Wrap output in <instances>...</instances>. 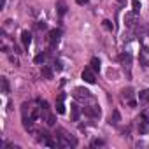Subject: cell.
<instances>
[{"label":"cell","instance_id":"6da1fadb","mask_svg":"<svg viewBox=\"0 0 149 149\" xmlns=\"http://www.w3.org/2000/svg\"><path fill=\"white\" fill-rule=\"evenodd\" d=\"M56 132H58V137L56 139H58V146L60 147H65L67 149V147H74V146L77 144V140L74 139V137H70V133L65 128H58Z\"/></svg>","mask_w":149,"mask_h":149},{"label":"cell","instance_id":"7a4b0ae2","mask_svg":"<svg viewBox=\"0 0 149 149\" xmlns=\"http://www.w3.org/2000/svg\"><path fill=\"white\" fill-rule=\"evenodd\" d=\"M74 98L76 100H79V102H90V100H93V95H91V91H88L86 88H83V86H79V88H76L74 90Z\"/></svg>","mask_w":149,"mask_h":149},{"label":"cell","instance_id":"3957f363","mask_svg":"<svg viewBox=\"0 0 149 149\" xmlns=\"http://www.w3.org/2000/svg\"><path fill=\"white\" fill-rule=\"evenodd\" d=\"M83 114L88 116V118H91V119H98L100 114H102V111H100V107L97 104H91V105H84L83 107Z\"/></svg>","mask_w":149,"mask_h":149},{"label":"cell","instance_id":"277c9868","mask_svg":"<svg viewBox=\"0 0 149 149\" xmlns=\"http://www.w3.org/2000/svg\"><path fill=\"white\" fill-rule=\"evenodd\" d=\"M137 126H139V133L140 135L149 133V116L147 114H140L137 118Z\"/></svg>","mask_w":149,"mask_h":149},{"label":"cell","instance_id":"5b68a950","mask_svg":"<svg viewBox=\"0 0 149 149\" xmlns=\"http://www.w3.org/2000/svg\"><path fill=\"white\" fill-rule=\"evenodd\" d=\"M81 77L84 79V83H88V84H95V83H97V72H95L91 67H86V68L83 70V74H81Z\"/></svg>","mask_w":149,"mask_h":149},{"label":"cell","instance_id":"8992f818","mask_svg":"<svg viewBox=\"0 0 149 149\" xmlns=\"http://www.w3.org/2000/svg\"><path fill=\"white\" fill-rule=\"evenodd\" d=\"M133 95H135V93H133V90H132V88H125V90L121 91V98H123L125 102H128V105H130V107H135V105H137V104H135V100H133Z\"/></svg>","mask_w":149,"mask_h":149},{"label":"cell","instance_id":"52a82bcc","mask_svg":"<svg viewBox=\"0 0 149 149\" xmlns=\"http://www.w3.org/2000/svg\"><path fill=\"white\" fill-rule=\"evenodd\" d=\"M60 35H61V32H60V30H51V32H49V37H47V40H49V46H51V47H54V46L58 44V40H60Z\"/></svg>","mask_w":149,"mask_h":149},{"label":"cell","instance_id":"ba28073f","mask_svg":"<svg viewBox=\"0 0 149 149\" xmlns=\"http://www.w3.org/2000/svg\"><path fill=\"white\" fill-rule=\"evenodd\" d=\"M67 2H65V0H58V2H56V11H58V16L60 18H63L65 14H67Z\"/></svg>","mask_w":149,"mask_h":149},{"label":"cell","instance_id":"9c48e42d","mask_svg":"<svg viewBox=\"0 0 149 149\" xmlns=\"http://www.w3.org/2000/svg\"><path fill=\"white\" fill-rule=\"evenodd\" d=\"M70 112H72V121H79V116H81L83 109L79 105H76V104H72L70 105Z\"/></svg>","mask_w":149,"mask_h":149},{"label":"cell","instance_id":"30bf717a","mask_svg":"<svg viewBox=\"0 0 149 149\" xmlns=\"http://www.w3.org/2000/svg\"><path fill=\"white\" fill-rule=\"evenodd\" d=\"M21 42H23V47L25 49H28V46L32 44V33L30 32H21Z\"/></svg>","mask_w":149,"mask_h":149},{"label":"cell","instance_id":"8fae6325","mask_svg":"<svg viewBox=\"0 0 149 149\" xmlns=\"http://www.w3.org/2000/svg\"><path fill=\"white\" fill-rule=\"evenodd\" d=\"M119 121H121V114H119V111H118V109H114V112H112V114H111V118H109V125L118 126V125H119Z\"/></svg>","mask_w":149,"mask_h":149},{"label":"cell","instance_id":"7c38bea8","mask_svg":"<svg viewBox=\"0 0 149 149\" xmlns=\"http://www.w3.org/2000/svg\"><path fill=\"white\" fill-rule=\"evenodd\" d=\"M125 23H126V26H130V28H133L139 21H137V14L135 13H130V14H126V19H125Z\"/></svg>","mask_w":149,"mask_h":149},{"label":"cell","instance_id":"4fadbf2b","mask_svg":"<svg viewBox=\"0 0 149 149\" xmlns=\"http://www.w3.org/2000/svg\"><path fill=\"white\" fill-rule=\"evenodd\" d=\"M119 60H121L123 67L130 70V65H132V54H130V53H123V54L119 56Z\"/></svg>","mask_w":149,"mask_h":149},{"label":"cell","instance_id":"5bb4252c","mask_svg":"<svg viewBox=\"0 0 149 149\" xmlns=\"http://www.w3.org/2000/svg\"><path fill=\"white\" fill-rule=\"evenodd\" d=\"M63 100H65V93H61V95L58 97V102H56V112H58V114H63V112H65Z\"/></svg>","mask_w":149,"mask_h":149},{"label":"cell","instance_id":"9a60e30c","mask_svg":"<svg viewBox=\"0 0 149 149\" xmlns=\"http://www.w3.org/2000/svg\"><path fill=\"white\" fill-rule=\"evenodd\" d=\"M90 67H91L95 72H100V60H98V58H91V61H90Z\"/></svg>","mask_w":149,"mask_h":149},{"label":"cell","instance_id":"2e32d148","mask_svg":"<svg viewBox=\"0 0 149 149\" xmlns=\"http://www.w3.org/2000/svg\"><path fill=\"white\" fill-rule=\"evenodd\" d=\"M40 72H42V76H44L46 79H53V70H51L49 67H42Z\"/></svg>","mask_w":149,"mask_h":149},{"label":"cell","instance_id":"e0dca14e","mask_svg":"<svg viewBox=\"0 0 149 149\" xmlns=\"http://www.w3.org/2000/svg\"><path fill=\"white\" fill-rule=\"evenodd\" d=\"M44 118H46V123H47L49 126H54V123H56V118H54V114H51V112H47V114H46Z\"/></svg>","mask_w":149,"mask_h":149},{"label":"cell","instance_id":"ac0fdd59","mask_svg":"<svg viewBox=\"0 0 149 149\" xmlns=\"http://www.w3.org/2000/svg\"><path fill=\"white\" fill-rule=\"evenodd\" d=\"M139 100H140V102H144V104H146V102H149V90L140 91V93H139Z\"/></svg>","mask_w":149,"mask_h":149},{"label":"cell","instance_id":"d6986e66","mask_svg":"<svg viewBox=\"0 0 149 149\" xmlns=\"http://www.w3.org/2000/svg\"><path fill=\"white\" fill-rule=\"evenodd\" d=\"M90 146H91V147H102V146H105V142H104L102 139H95V140H91Z\"/></svg>","mask_w":149,"mask_h":149},{"label":"cell","instance_id":"ffe728a7","mask_svg":"<svg viewBox=\"0 0 149 149\" xmlns=\"http://www.w3.org/2000/svg\"><path fill=\"white\" fill-rule=\"evenodd\" d=\"M102 25H104V28H105V30H109V32H112V30H114V25H112L109 19H104V21H102Z\"/></svg>","mask_w":149,"mask_h":149},{"label":"cell","instance_id":"44dd1931","mask_svg":"<svg viewBox=\"0 0 149 149\" xmlns=\"http://www.w3.org/2000/svg\"><path fill=\"white\" fill-rule=\"evenodd\" d=\"M2 91L9 93V81H7V77H2Z\"/></svg>","mask_w":149,"mask_h":149},{"label":"cell","instance_id":"7402d4cb","mask_svg":"<svg viewBox=\"0 0 149 149\" xmlns=\"http://www.w3.org/2000/svg\"><path fill=\"white\" fill-rule=\"evenodd\" d=\"M132 7H133V13L139 14V11H140V2H139V0H132Z\"/></svg>","mask_w":149,"mask_h":149},{"label":"cell","instance_id":"603a6c76","mask_svg":"<svg viewBox=\"0 0 149 149\" xmlns=\"http://www.w3.org/2000/svg\"><path fill=\"white\" fill-rule=\"evenodd\" d=\"M33 61H35V63H44V61H46V54H44V53L37 54V56L33 58Z\"/></svg>","mask_w":149,"mask_h":149},{"label":"cell","instance_id":"cb8c5ba5","mask_svg":"<svg viewBox=\"0 0 149 149\" xmlns=\"http://www.w3.org/2000/svg\"><path fill=\"white\" fill-rule=\"evenodd\" d=\"M37 28L39 30H46V23H37Z\"/></svg>","mask_w":149,"mask_h":149},{"label":"cell","instance_id":"d4e9b609","mask_svg":"<svg viewBox=\"0 0 149 149\" xmlns=\"http://www.w3.org/2000/svg\"><path fill=\"white\" fill-rule=\"evenodd\" d=\"M76 2H77L79 6H86V4H88V0H76Z\"/></svg>","mask_w":149,"mask_h":149},{"label":"cell","instance_id":"484cf974","mask_svg":"<svg viewBox=\"0 0 149 149\" xmlns=\"http://www.w3.org/2000/svg\"><path fill=\"white\" fill-rule=\"evenodd\" d=\"M54 67H56V70H61L63 67H61V63L60 61H54Z\"/></svg>","mask_w":149,"mask_h":149},{"label":"cell","instance_id":"4316f807","mask_svg":"<svg viewBox=\"0 0 149 149\" xmlns=\"http://www.w3.org/2000/svg\"><path fill=\"white\" fill-rule=\"evenodd\" d=\"M11 61H13V63H14V65H16V67H18V65H19V61H18V60H16V58H14V56H11Z\"/></svg>","mask_w":149,"mask_h":149},{"label":"cell","instance_id":"83f0119b","mask_svg":"<svg viewBox=\"0 0 149 149\" xmlns=\"http://www.w3.org/2000/svg\"><path fill=\"white\" fill-rule=\"evenodd\" d=\"M6 2H7V0H2V9L6 7Z\"/></svg>","mask_w":149,"mask_h":149},{"label":"cell","instance_id":"f1b7e54d","mask_svg":"<svg viewBox=\"0 0 149 149\" xmlns=\"http://www.w3.org/2000/svg\"><path fill=\"white\" fill-rule=\"evenodd\" d=\"M118 2H121V4H123V2H125V0H118Z\"/></svg>","mask_w":149,"mask_h":149}]
</instances>
